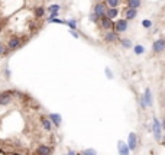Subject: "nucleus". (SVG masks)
Listing matches in <instances>:
<instances>
[{
	"mask_svg": "<svg viewBox=\"0 0 165 155\" xmlns=\"http://www.w3.org/2000/svg\"><path fill=\"white\" fill-rule=\"evenodd\" d=\"M13 90H6L0 93V106H8L9 103L12 102V97H13Z\"/></svg>",
	"mask_w": 165,
	"mask_h": 155,
	"instance_id": "f257e3e1",
	"label": "nucleus"
},
{
	"mask_svg": "<svg viewBox=\"0 0 165 155\" xmlns=\"http://www.w3.org/2000/svg\"><path fill=\"white\" fill-rule=\"evenodd\" d=\"M152 132H154V136L157 141H161L162 139V128H161V122L158 120L157 117H154L152 120Z\"/></svg>",
	"mask_w": 165,
	"mask_h": 155,
	"instance_id": "f03ea898",
	"label": "nucleus"
},
{
	"mask_svg": "<svg viewBox=\"0 0 165 155\" xmlns=\"http://www.w3.org/2000/svg\"><path fill=\"white\" fill-rule=\"evenodd\" d=\"M20 46H22V39L19 38V36H12V38H9V41H8L9 51H16V49H19Z\"/></svg>",
	"mask_w": 165,
	"mask_h": 155,
	"instance_id": "7ed1b4c3",
	"label": "nucleus"
},
{
	"mask_svg": "<svg viewBox=\"0 0 165 155\" xmlns=\"http://www.w3.org/2000/svg\"><path fill=\"white\" fill-rule=\"evenodd\" d=\"M106 10H107L106 4H104V3H101V2H98V3L94 4V10H93V13H94L96 16H97L98 19H100V18L106 16Z\"/></svg>",
	"mask_w": 165,
	"mask_h": 155,
	"instance_id": "20e7f679",
	"label": "nucleus"
},
{
	"mask_svg": "<svg viewBox=\"0 0 165 155\" xmlns=\"http://www.w3.org/2000/svg\"><path fill=\"white\" fill-rule=\"evenodd\" d=\"M113 28L116 30V34H120V32H125L128 29V20L126 19H119L117 22L113 23Z\"/></svg>",
	"mask_w": 165,
	"mask_h": 155,
	"instance_id": "39448f33",
	"label": "nucleus"
},
{
	"mask_svg": "<svg viewBox=\"0 0 165 155\" xmlns=\"http://www.w3.org/2000/svg\"><path fill=\"white\" fill-rule=\"evenodd\" d=\"M136 147H138V136L135 132H130L128 136V148L130 151H135Z\"/></svg>",
	"mask_w": 165,
	"mask_h": 155,
	"instance_id": "423d86ee",
	"label": "nucleus"
},
{
	"mask_svg": "<svg viewBox=\"0 0 165 155\" xmlns=\"http://www.w3.org/2000/svg\"><path fill=\"white\" fill-rule=\"evenodd\" d=\"M52 154V148L49 145H39L35 151V155H51Z\"/></svg>",
	"mask_w": 165,
	"mask_h": 155,
	"instance_id": "0eeeda50",
	"label": "nucleus"
},
{
	"mask_svg": "<svg viewBox=\"0 0 165 155\" xmlns=\"http://www.w3.org/2000/svg\"><path fill=\"white\" fill-rule=\"evenodd\" d=\"M152 49H154V52H162L165 49V39H157L152 45Z\"/></svg>",
	"mask_w": 165,
	"mask_h": 155,
	"instance_id": "6e6552de",
	"label": "nucleus"
},
{
	"mask_svg": "<svg viewBox=\"0 0 165 155\" xmlns=\"http://www.w3.org/2000/svg\"><path fill=\"white\" fill-rule=\"evenodd\" d=\"M113 20L112 19H109V18H106V16H103V18H100V25H101V28L103 29H106V30H110L113 28Z\"/></svg>",
	"mask_w": 165,
	"mask_h": 155,
	"instance_id": "1a4fd4ad",
	"label": "nucleus"
},
{
	"mask_svg": "<svg viewBox=\"0 0 165 155\" xmlns=\"http://www.w3.org/2000/svg\"><path fill=\"white\" fill-rule=\"evenodd\" d=\"M142 100H143V103H145V107H151V106H152V94H151L149 88L145 90V93H143V96H142Z\"/></svg>",
	"mask_w": 165,
	"mask_h": 155,
	"instance_id": "9d476101",
	"label": "nucleus"
},
{
	"mask_svg": "<svg viewBox=\"0 0 165 155\" xmlns=\"http://www.w3.org/2000/svg\"><path fill=\"white\" fill-rule=\"evenodd\" d=\"M117 151H119V155H129L130 154V149L128 148V145L123 144L122 141L117 142Z\"/></svg>",
	"mask_w": 165,
	"mask_h": 155,
	"instance_id": "9b49d317",
	"label": "nucleus"
},
{
	"mask_svg": "<svg viewBox=\"0 0 165 155\" xmlns=\"http://www.w3.org/2000/svg\"><path fill=\"white\" fill-rule=\"evenodd\" d=\"M41 123H42V126H44V129H45L46 132L52 131V123H51V120L48 119V116H41Z\"/></svg>",
	"mask_w": 165,
	"mask_h": 155,
	"instance_id": "f8f14e48",
	"label": "nucleus"
},
{
	"mask_svg": "<svg viewBox=\"0 0 165 155\" xmlns=\"http://www.w3.org/2000/svg\"><path fill=\"white\" fill-rule=\"evenodd\" d=\"M48 119L51 120V123H54L55 126H60L61 125V115L60 113H51L48 116Z\"/></svg>",
	"mask_w": 165,
	"mask_h": 155,
	"instance_id": "ddd939ff",
	"label": "nucleus"
},
{
	"mask_svg": "<svg viewBox=\"0 0 165 155\" xmlns=\"http://www.w3.org/2000/svg\"><path fill=\"white\" fill-rule=\"evenodd\" d=\"M48 10L51 12V15H49L48 19H54V18H56V16H58V12H60V4H51Z\"/></svg>",
	"mask_w": 165,
	"mask_h": 155,
	"instance_id": "4468645a",
	"label": "nucleus"
},
{
	"mask_svg": "<svg viewBox=\"0 0 165 155\" xmlns=\"http://www.w3.org/2000/svg\"><path fill=\"white\" fill-rule=\"evenodd\" d=\"M117 39V34L116 32H112V30H107L104 35V41L106 42H114Z\"/></svg>",
	"mask_w": 165,
	"mask_h": 155,
	"instance_id": "2eb2a0df",
	"label": "nucleus"
},
{
	"mask_svg": "<svg viewBox=\"0 0 165 155\" xmlns=\"http://www.w3.org/2000/svg\"><path fill=\"white\" fill-rule=\"evenodd\" d=\"M119 16V10L117 9H107L106 10V18H109V19H114V18H117Z\"/></svg>",
	"mask_w": 165,
	"mask_h": 155,
	"instance_id": "dca6fc26",
	"label": "nucleus"
},
{
	"mask_svg": "<svg viewBox=\"0 0 165 155\" xmlns=\"http://www.w3.org/2000/svg\"><path fill=\"white\" fill-rule=\"evenodd\" d=\"M136 16H138V10H136V9H128V10H126V20L135 19Z\"/></svg>",
	"mask_w": 165,
	"mask_h": 155,
	"instance_id": "f3484780",
	"label": "nucleus"
},
{
	"mask_svg": "<svg viewBox=\"0 0 165 155\" xmlns=\"http://www.w3.org/2000/svg\"><path fill=\"white\" fill-rule=\"evenodd\" d=\"M104 2L109 6V9H117V6L120 4V0H104Z\"/></svg>",
	"mask_w": 165,
	"mask_h": 155,
	"instance_id": "a211bd4d",
	"label": "nucleus"
},
{
	"mask_svg": "<svg viewBox=\"0 0 165 155\" xmlns=\"http://www.w3.org/2000/svg\"><path fill=\"white\" fill-rule=\"evenodd\" d=\"M129 9H138L141 6V0H128Z\"/></svg>",
	"mask_w": 165,
	"mask_h": 155,
	"instance_id": "6ab92c4d",
	"label": "nucleus"
},
{
	"mask_svg": "<svg viewBox=\"0 0 165 155\" xmlns=\"http://www.w3.org/2000/svg\"><path fill=\"white\" fill-rule=\"evenodd\" d=\"M44 15H45V9L42 8V6L35 9V16H36V18H42Z\"/></svg>",
	"mask_w": 165,
	"mask_h": 155,
	"instance_id": "aec40b11",
	"label": "nucleus"
},
{
	"mask_svg": "<svg viewBox=\"0 0 165 155\" xmlns=\"http://www.w3.org/2000/svg\"><path fill=\"white\" fill-rule=\"evenodd\" d=\"M133 51H135L136 55H142L143 51H145V48H143L142 45H135V46H133Z\"/></svg>",
	"mask_w": 165,
	"mask_h": 155,
	"instance_id": "412c9836",
	"label": "nucleus"
},
{
	"mask_svg": "<svg viewBox=\"0 0 165 155\" xmlns=\"http://www.w3.org/2000/svg\"><path fill=\"white\" fill-rule=\"evenodd\" d=\"M120 44H122V46H125V48H132V42L126 38L120 39Z\"/></svg>",
	"mask_w": 165,
	"mask_h": 155,
	"instance_id": "4be33fe9",
	"label": "nucleus"
},
{
	"mask_svg": "<svg viewBox=\"0 0 165 155\" xmlns=\"http://www.w3.org/2000/svg\"><path fill=\"white\" fill-rule=\"evenodd\" d=\"M67 25H70V28H71V30H74L75 28H77V20L75 19H71V20H67Z\"/></svg>",
	"mask_w": 165,
	"mask_h": 155,
	"instance_id": "5701e85b",
	"label": "nucleus"
},
{
	"mask_svg": "<svg viewBox=\"0 0 165 155\" xmlns=\"http://www.w3.org/2000/svg\"><path fill=\"white\" fill-rule=\"evenodd\" d=\"M142 26L145 28V29H149V28L152 26V22H151L149 19H145V20H142Z\"/></svg>",
	"mask_w": 165,
	"mask_h": 155,
	"instance_id": "b1692460",
	"label": "nucleus"
},
{
	"mask_svg": "<svg viewBox=\"0 0 165 155\" xmlns=\"http://www.w3.org/2000/svg\"><path fill=\"white\" fill-rule=\"evenodd\" d=\"M106 77H107V78H113V72H112V70H110L109 67H106Z\"/></svg>",
	"mask_w": 165,
	"mask_h": 155,
	"instance_id": "393cba45",
	"label": "nucleus"
},
{
	"mask_svg": "<svg viewBox=\"0 0 165 155\" xmlns=\"http://www.w3.org/2000/svg\"><path fill=\"white\" fill-rule=\"evenodd\" d=\"M4 54H8V48L3 44H0V55H4Z\"/></svg>",
	"mask_w": 165,
	"mask_h": 155,
	"instance_id": "a878e982",
	"label": "nucleus"
},
{
	"mask_svg": "<svg viewBox=\"0 0 165 155\" xmlns=\"http://www.w3.org/2000/svg\"><path fill=\"white\" fill-rule=\"evenodd\" d=\"M82 155H96V151L94 149H86V151L82 152Z\"/></svg>",
	"mask_w": 165,
	"mask_h": 155,
	"instance_id": "bb28decb",
	"label": "nucleus"
},
{
	"mask_svg": "<svg viewBox=\"0 0 165 155\" xmlns=\"http://www.w3.org/2000/svg\"><path fill=\"white\" fill-rule=\"evenodd\" d=\"M90 20H93V22H97L98 18H97L96 15H94V13H91V15H90Z\"/></svg>",
	"mask_w": 165,
	"mask_h": 155,
	"instance_id": "cd10ccee",
	"label": "nucleus"
},
{
	"mask_svg": "<svg viewBox=\"0 0 165 155\" xmlns=\"http://www.w3.org/2000/svg\"><path fill=\"white\" fill-rule=\"evenodd\" d=\"M71 35H72V36H74V38H78V34H77L75 30H71Z\"/></svg>",
	"mask_w": 165,
	"mask_h": 155,
	"instance_id": "c85d7f7f",
	"label": "nucleus"
},
{
	"mask_svg": "<svg viewBox=\"0 0 165 155\" xmlns=\"http://www.w3.org/2000/svg\"><path fill=\"white\" fill-rule=\"evenodd\" d=\"M4 74H6V77H8V78L10 77V71H9V70H6V71H4Z\"/></svg>",
	"mask_w": 165,
	"mask_h": 155,
	"instance_id": "c756f323",
	"label": "nucleus"
},
{
	"mask_svg": "<svg viewBox=\"0 0 165 155\" xmlns=\"http://www.w3.org/2000/svg\"><path fill=\"white\" fill-rule=\"evenodd\" d=\"M161 128L165 131V117H164V120H162V123H161Z\"/></svg>",
	"mask_w": 165,
	"mask_h": 155,
	"instance_id": "7c9ffc66",
	"label": "nucleus"
},
{
	"mask_svg": "<svg viewBox=\"0 0 165 155\" xmlns=\"http://www.w3.org/2000/svg\"><path fill=\"white\" fill-rule=\"evenodd\" d=\"M67 155H77V154H75L74 151H68V154H67Z\"/></svg>",
	"mask_w": 165,
	"mask_h": 155,
	"instance_id": "2f4dec72",
	"label": "nucleus"
},
{
	"mask_svg": "<svg viewBox=\"0 0 165 155\" xmlns=\"http://www.w3.org/2000/svg\"><path fill=\"white\" fill-rule=\"evenodd\" d=\"M161 141H162V144H164V145H165V135H164V138H162V139H161Z\"/></svg>",
	"mask_w": 165,
	"mask_h": 155,
	"instance_id": "473e14b6",
	"label": "nucleus"
},
{
	"mask_svg": "<svg viewBox=\"0 0 165 155\" xmlns=\"http://www.w3.org/2000/svg\"><path fill=\"white\" fill-rule=\"evenodd\" d=\"M0 154H4V151H3V149H2V148H0Z\"/></svg>",
	"mask_w": 165,
	"mask_h": 155,
	"instance_id": "72a5a7b5",
	"label": "nucleus"
},
{
	"mask_svg": "<svg viewBox=\"0 0 165 155\" xmlns=\"http://www.w3.org/2000/svg\"><path fill=\"white\" fill-rule=\"evenodd\" d=\"M2 29H3V25H0V30H2Z\"/></svg>",
	"mask_w": 165,
	"mask_h": 155,
	"instance_id": "f704fd0d",
	"label": "nucleus"
},
{
	"mask_svg": "<svg viewBox=\"0 0 165 155\" xmlns=\"http://www.w3.org/2000/svg\"><path fill=\"white\" fill-rule=\"evenodd\" d=\"M13 155H20V154H13Z\"/></svg>",
	"mask_w": 165,
	"mask_h": 155,
	"instance_id": "c9c22d12",
	"label": "nucleus"
}]
</instances>
